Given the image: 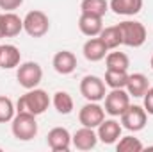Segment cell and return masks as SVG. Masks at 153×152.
Returning a JSON list of instances; mask_svg holds the SVG:
<instances>
[{
    "instance_id": "2e32d148",
    "label": "cell",
    "mask_w": 153,
    "mask_h": 152,
    "mask_svg": "<svg viewBox=\"0 0 153 152\" xmlns=\"http://www.w3.org/2000/svg\"><path fill=\"white\" fill-rule=\"evenodd\" d=\"M78 29L84 36L87 38H94V36H100L102 29H103V22H102V16H94V14H85L82 13L80 18H78Z\"/></svg>"
},
{
    "instance_id": "cb8c5ba5",
    "label": "cell",
    "mask_w": 153,
    "mask_h": 152,
    "mask_svg": "<svg viewBox=\"0 0 153 152\" xmlns=\"http://www.w3.org/2000/svg\"><path fill=\"white\" fill-rule=\"evenodd\" d=\"M103 81H105V86H109L111 90L125 88L126 81H128V72L126 70H111V68H107Z\"/></svg>"
},
{
    "instance_id": "f1b7e54d",
    "label": "cell",
    "mask_w": 153,
    "mask_h": 152,
    "mask_svg": "<svg viewBox=\"0 0 153 152\" xmlns=\"http://www.w3.org/2000/svg\"><path fill=\"white\" fill-rule=\"evenodd\" d=\"M150 65H152V70H153V56H152V61H150Z\"/></svg>"
},
{
    "instance_id": "6da1fadb",
    "label": "cell",
    "mask_w": 153,
    "mask_h": 152,
    "mask_svg": "<svg viewBox=\"0 0 153 152\" xmlns=\"http://www.w3.org/2000/svg\"><path fill=\"white\" fill-rule=\"evenodd\" d=\"M50 97L45 90H39V88H32V90H27L25 95H22L16 102V111L18 113H30L34 116L43 114L48 106H50Z\"/></svg>"
},
{
    "instance_id": "277c9868",
    "label": "cell",
    "mask_w": 153,
    "mask_h": 152,
    "mask_svg": "<svg viewBox=\"0 0 153 152\" xmlns=\"http://www.w3.org/2000/svg\"><path fill=\"white\" fill-rule=\"evenodd\" d=\"M23 31L30 38H43L50 31V20H48L46 13L39 11V9L29 11L23 18Z\"/></svg>"
},
{
    "instance_id": "5b68a950",
    "label": "cell",
    "mask_w": 153,
    "mask_h": 152,
    "mask_svg": "<svg viewBox=\"0 0 153 152\" xmlns=\"http://www.w3.org/2000/svg\"><path fill=\"white\" fill-rule=\"evenodd\" d=\"M16 79H18V84L25 90H32V88H38L41 79H43V68L39 66V63L36 61H27V63H22L18 66V72H16Z\"/></svg>"
},
{
    "instance_id": "f546056e",
    "label": "cell",
    "mask_w": 153,
    "mask_h": 152,
    "mask_svg": "<svg viewBox=\"0 0 153 152\" xmlns=\"http://www.w3.org/2000/svg\"><path fill=\"white\" fill-rule=\"evenodd\" d=\"M2 38H4V36H2V29H0V39H2Z\"/></svg>"
},
{
    "instance_id": "4dcf8cb0",
    "label": "cell",
    "mask_w": 153,
    "mask_h": 152,
    "mask_svg": "<svg viewBox=\"0 0 153 152\" xmlns=\"http://www.w3.org/2000/svg\"><path fill=\"white\" fill-rule=\"evenodd\" d=\"M0 52H2V45H0Z\"/></svg>"
},
{
    "instance_id": "4fadbf2b",
    "label": "cell",
    "mask_w": 153,
    "mask_h": 152,
    "mask_svg": "<svg viewBox=\"0 0 153 152\" xmlns=\"http://www.w3.org/2000/svg\"><path fill=\"white\" fill-rule=\"evenodd\" d=\"M52 66L57 74L61 75H70L73 74L76 68V56L70 50H59L53 59H52Z\"/></svg>"
},
{
    "instance_id": "484cf974",
    "label": "cell",
    "mask_w": 153,
    "mask_h": 152,
    "mask_svg": "<svg viewBox=\"0 0 153 152\" xmlns=\"http://www.w3.org/2000/svg\"><path fill=\"white\" fill-rule=\"evenodd\" d=\"M16 114V108L13 104V100L9 97L0 95V123H7L14 118Z\"/></svg>"
},
{
    "instance_id": "9c48e42d",
    "label": "cell",
    "mask_w": 153,
    "mask_h": 152,
    "mask_svg": "<svg viewBox=\"0 0 153 152\" xmlns=\"http://www.w3.org/2000/svg\"><path fill=\"white\" fill-rule=\"evenodd\" d=\"M105 120V109L98 102H87L80 108L78 111V122L84 127H93L96 129L102 122Z\"/></svg>"
},
{
    "instance_id": "9a60e30c",
    "label": "cell",
    "mask_w": 153,
    "mask_h": 152,
    "mask_svg": "<svg viewBox=\"0 0 153 152\" xmlns=\"http://www.w3.org/2000/svg\"><path fill=\"white\" fill-rule=\"evenodd\" d=\"M82 52H84V57H85L87 61H91V63H98V61L105 59L109 48L103 45V41L98 38V36H94V38H89L85 43H84Z\"/></svg>"
},
{
    "instance_id": "603a6c76",
    "label": "cell",
    "mask_w": 153,
    "mask_h": 152,
    "mask_svg": "<svg viewBox=\"0 0 153 152\" xmlns=\"http://www.w3.org/2000/svg\"><path fill=\"white\" fill-rule=\"evenodd\" d=\"M105 63H107V68H111V70H126L128 72V66H130L128 56L125 52H117L116 48L114 52H107Z\"/></svg>"
},
{
    "instance_id": "ac0fdd59",
    "label": "cell",
    "mask_w": 153,
    "mask_h": 152,
    "mask_svg": "<svg viewBox=\"0 0 153 152\" xmlns=\"http://www.w3.org/2000/svg\"><path fill=\"white\" fill-rule=\"evenodd\" d=\"M144 0H111L109 2V9H112L116 14L121 16H135L137 13H141Z\"/></svg>"
},
{
    "instance_id": "30bf717a",
    "label": "cell",
    "mask_w": 153,
    "mask_h": 152,
    "mask_svg": "<svg viewBox=\"0 0 153 152\" xmlns=\"http://www.w3.org/2000/svg\"><path fill=\"white\" fill-rule=\"evenodd\" d=\"M46 143L53 152H68L71 147V134L66 127H53L46 136Z\"/></svg>"
},
{
    "instance_id": "e0dca14e",
    "label": "cell",
    "mask_w": 153,
    "mask_h": 152,
    "mask_svg": "<svg viewBox=\"0 0 153 152\" xmlns=\"http://www.w3.org/2000/svg\"><path fill=\"white\" fill-rule=\"evenodd\" d=\"M20 61H22V52L16 45H11V43H5L2 45V52H0V68L4 70H11V68H16L20 66Z\"/></svg>"
},
{
    "instance_id": "4316f807",
    "label": "cell",
    "mask_w": 153,
    "mask_h": 152,
    "mask_svg": "<svg viewBox=\"0 0 153 152\" xmlns=\"http://www.w3.org/2000/svg\"><path fill=\"white\" fill-rule=\"evenodd\" d=\"M23 4V0H0V9H4V13L14 11Z\"/></svg>"
},
{
    "instance_id": "3957f363",
    "label": "cell",
    "mask_w": 153,
    "mask_h": 152,
    "mask_svg": "<svg viewBox=\"0 0 153 152\" xmlns=\"http://www.w3.org/2000/svg\"><path fill=\"white\" fill-rule=\"evenodd\" d=\"M117 27H119V32H121V43L126 45V47L139 48V47L144 45V41L148 38L146 27H144L141 22H137V20H125V22H119Z\"/></svg>"
},
{
    "instance_id": "8992f818",
    "label": "cell",
    "mask_w": 153,
    "mask_h": 152,
    "mask_svg": "<svg viewBox=\"0 0 153 152\" xmlns=\"http://www.w3.org/2000/svg\"><path fill=\"white\" fill-rule=\"evenodd\" d=\"M80 95L87 102H100L105 99V81L96 75H84L80 81Z\"/></svg>"
},
{
    "instance_id": "7c38bea8",
    "label": "cell",
    "mask_w": 153,
    "mask_h": 152,
    "mask_svg": "<svg viewBox=\"0 0 153 152\" xmlns=\"http://www.w3.org/2000/svg\"><path fill=\"white\" fill-rule=\"evenodd\" d=\"M96 143H98V134L94 132L93 127H84L82 125L71 136V145L78 150H91V149L96 147Z\"/></svg>"
},
{
    "instance_id": "5bb4252c",
    "label": "cell",
    "mask_w": 153,
    "mask_h": 152,
    "mask_svg": "<svg viewBox=\"0 0 153 152\" xmlns=\"http://www.w3.org/2000/svg\"><path fill=\"white\" fill-rule=\"evenodd\" d=\"M0 29L4 38H14L23 31V20L13 11L0 14Z\"/></svg>"
},
{
    "instance_id": "8fae6325",
    "label": "cell",
    "mask_w": 153,
    "mask_h": 152,
    "mask_svg": "<svg viewBox=\"0 0 153 152\" xmlns=\"http://www.w3.org/2000/svg\"><path fill=\"white\" fill-rule=\"evenodd\" d=\"M98 140L102 141V143H105V145H112L116 143L119 138H121V129H123V125L114 120V118H111V120H103L98 127Z\"/></svg>"
},
{
    "instance_id": "44dd1931",
    "label": "cell",
    "mask_w": 153,
    "mask_h": 152,
    "mask_svg": "<svg viewBox=\"0 0 153 152\" xmlns=\"http://www.w3.org/2000/svg\"><path fill=\"white\" fill-rule=\"evenodd\" d=\"M80 11L85 14H94V16H105L109 11V2L107 0H82L80 2Z\"/></svg>"
},
{
    "instance_id": "83f0119b",
    "label": "cell",
    "mask_w": 153,
    "mask_h": 152,
    "mask_svg": "<svg viewBox=\"0 0 153 152\" xmlns=\"http://www.w3.org/2000/svg\"><path fill=\"white\" fill-rule=\"evenodd\" d=\"M143 99H144V109H146V113L148 114H153V86L148 88V91L143 95Z\"/></svg>"
},
{
    "instance_id": "ba28073f",
    "label": "cell",
    "mask_w": 153,
    "mask_h": 152,
    "mask_svg": "<svg viewBox=\"0 0 153 152\" xmlns=\"http://www.w3.org/2000/svg\"><path fill=\"white\" fill-rule=\"evenodd\" d=\"M148 122V113L143 106H128L126 111L121 114V123L125 129L132 131V132H139L146 127Z\"/></svg>"
},
{
    "instance_id": "d4e9b609",
    "label": "cell",
    "mask_w": 153,
    "mask_h": 152,
    "mask_svg": "<svg viewBox=\"0 0 153 152\" xmlns=\"http://www.w3.org/2000/svg\"><path fill=\"white\" fill-rule=\"evenodd\" d=\"M143 149H144L143 141L134 136H123L121 140H117V145H116L117 152H141Z\"/></svg>"
},
{
    "instance_id": "ffe728a7",
    "label": "cell",
    "mask_w": 153,
    "mask_h": 152,
    "mask_svg": "<svg viewBox=\"0 0 153 152\" xmlns=\"http://www.w3.org/2000/svg\"><path fill=\"white\" fill-rule=\"evenodd\" d=\"M52 104H53L55 111L59 114H70L73 111V108H75V102H73L71 95L68 91H62V90H59V91L53 93Z\"/></svg>"
},
{
    "instance_id": "7a4b0ae2",
    "label": "cell",
    "mask_w": 153,
    "mask_h": 152,
    "mask_svg": "<svg viewBox=\"0 0 153 152\" xmlns=\"http://www.w3.org/2000/svg\"><path fill=\"white\" fill-rule=\"evenodd\" d=\"M11 132L20 141H30L38 136V122L30 113H16L11 120Z\"/></svg>"
},
{
    "instance_id": "52a82bcc",
    "label": "cell",
    "mask_w": 153,
    "mask_h": 152,
    "mask_svg": "<svg viewBox=\"0 0 153 152\" xmlns=\"http://www.w3.org/2000/svg\"><path fill=\"white\" fill-rule=\"evenodd\" d=\"M105 113L111 114V116H121V114L126 111V108L130 106V95L125 88H116L111 90L107 95H105Z\"/></svg>"
},
{
    "instance_id": "d6986e66",
    "label": "cell",
    "mask_w": 153,
    "mask_h": 152,
    "mask_svg": "<svg viewBox=\"0 0 153 152\" xmlns=\"http://www.w3.org/2000/svg\"><path fill=\"white\" fill-rule=\"evenodd\" d=\"M148 88H150V82H148V77L144 75V74H132V75H128L126 86H125V90L128 91V95L135 97V99L143 97L148 91Z\"/></svg>"
},
{
    "instance_id": "7402d4cb",
    "label": "cell",
    "mask_w": 153,
    "mask_h": 152,
    "mask_svg": "<svg viewBox=\"0 0 153 152\" xmlns=\"http://www.w3.org/2000/svg\"><path fill=\"white\" fill-rule=\"evenodd\" d=\"M98 38L103 41V45H105L109 50H114L119 45H123V43H121V32H119V27H117V25L103 27Z\"/></svg>"
}]
</instances>
